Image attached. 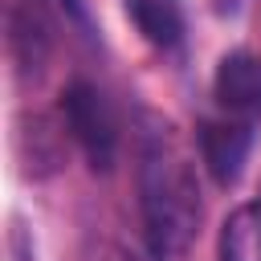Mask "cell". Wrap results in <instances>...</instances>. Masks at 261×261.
I'll list each match as a JSON object with an SVG mask.
<instances>
[{
	"label": "cell",
	"mask_w": 261,
	"mask_h": 261,
	"mask_svg": "<svg viewBox=\"0 0 261 261\" xmlns=\"http://www.w3.org/2000/svg\"><path fill=\"white\" fill-rule=\"evenodd\" d=\"M130 20L139 24V33L159 45V49H171L179 45L184 37V12H179V0H130Z\"/></svg>",
	"instance_id": "6"
},
{
	"label": "cell",
	"mask_w": 261,
	"mask_h": 261,
	"mask_svg": "<svg viewBox=\"0 0 261 261\" xmlns=\"http://www.w3.org/2000/svg\"><path fill=\"white\" fill-rule=\"evenodd\" d=\"M98 261H135V257H126V253H118V249H110V253H102Z\"/></svg>",
	"instance_id": "8"
},
{
	"label": "cell",
	"mask_w": 261,
	"mask_h": 261,
	"mask_svg": "<svg viewBox=\"0 0 261 261\" xmlns=\"http://www.w3.org/2000/svg\"><path fill=\"white\" fill-rule=\"evenodd\" d=\"M200 139V159L204 167L212 171L216 184H232L241 175V163L249 155V143H253V130L249 122H237V118H220V122H204L196 130Z\"/></svg>",
	"instance_id": "4"
},
{
	"label": "cell",
	"mask_w": 261,
	"mask_h": 261,
	"mask_svg": "<svg viewBox=\"0 0 261 261\" xmlns=\"http://www.w3.org/2000/svg\"><path fill=\"white\" fill-rule=\"evenodd\" d=\"M8 261H33V249L20 232V224H12V232H8Z\"/></svg>",
	"instance_id": "7"
},
{
	"label": "cell",
	"mask_w": 261,
	"mask_h": 261,
	"mask_svg": "<svg viewBox=\"0 0 261 261\" xmlns=\"http://www.w3.org/2000/svg\"><path fill=\"white\" fill-rule=\"evenodd\" d=\"M216 102L237 114L241 122L257 118L261 114V57L253 53H228L220 65H216Z\"/></svg>",
	"instance_id": "3"
},
{
	"label": "cell",
	"mask_w": 261,
	"mask_h": 261,
	"mask_svg": "<svg viewBox=\"0 0 261 261\" xmlns=\"http://www.w3.org/2000/svg\"><path fill=\"white\" fill-rule=\"evenodd\" d=\"M139 204H143V224L151 253L159 261L184 257L200 228V188L188 167V159L167 147L163 139L147 143L143 167H139Z\"/></svg>",
	"instance_id": "1"
},
{
	"label": "cell",
	"mask_w": 261,
	"mask_h": 261,
	"mask_svg": "<svg viewBox=\"0 0 261 261\" xmlns=\"http://www.w3.org/2000/svg\"><path fill=\"white\" fill-rule=\"evenodd\" d=\"M61 118H65L69 135L77 139V147L86 151L90 167L110 171L114 155H118V126H114L106 98L90 82H69V90L61 94Z\"/></svg>",
	"instance_id": "2"
},
{
	"label": "cell",
	"mask_w": 261,
	"mask_h": 261,
	"mask_svg": "<svg viewBox=\"0 0 261 261\" xmlns=\"http://www.w3.org/2000/svg\"><path fill=\"white\" fill-rule=\"evenodd\" d=\"M220 261H261V200L241 204L220 228Z\"/></svg>",
	"instance_id": "5"
}]
</instances>
